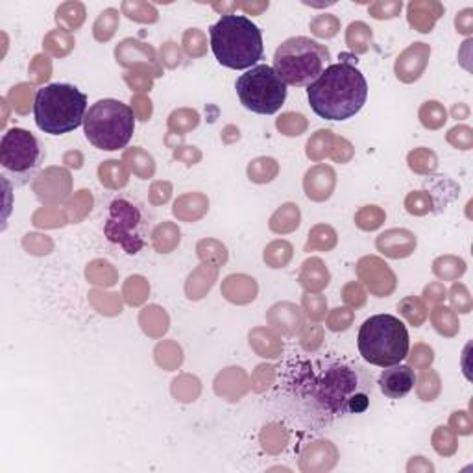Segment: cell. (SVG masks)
<instances>
[{
    "instance_id": "cell-1",
    "label": "cell",
    "mask_w": 473,
    "mask_h": 473,
    "mask_svg": "<svg viewBox=\"0 0 473 473\" xmlns=\"http://www.w3.org/2000/svg\"><path fill=\"white\" fill-rule=\"evenodd\" d=\"M310 109L325 120H348L365 108L368 82L355 65H329L307 87Z\"/></svg>"
},
{
    "instance_id": "cell-2",
    "label": "cell",
    "mask_w": 473,
    "mask_h": 473,
    "mask_svg": "<svg viewBox=\"0 0 473 473\" xmlns=\"http://www.w3.org/2000/svg\"><path fill=\"white\" fill-rule=\"evenodd\" d=\"M374 379L359 365H329L316 381L315 398L331 416L360 414L370 407Z\"/></svg>"
},
{
    "instance_id": "cell-3",
    "label": "cell",
    "mask_w": 473,
    "mask_h": 473,
    "mask_svg": "<svg viewBox=\"0 0 473 473\" xmlns=\"http://www.w3.org/2000/svg\"><path fill=\"white\" fill-rule=\"evenodd\" d=\"M209 35L213 54L227 69H251L263 59L261 30L244 15L224 13L217 25L211 26Z\"/></svg>"
},
{
    "instance_id": "cell-4",
    "label": "cell",
    "mask_w": 473,
    "mask_h": 473,
    "mask_svg": "<svg viewBox=\"0 0 473 473\" xmlns=\"http://www.w3.org/2000/svg\"><path fill=\"white\" fill-rule=\"evenodd\" d=\"M87 111V94L76 85L50 84L35 94V124L49 135L74 132L84 124Z\"/></svg>"
},
{
    "instance_id": "cell-5",
    "label": "cell",
    "mask_w": 473,
    "mask_h": 473,
    "mask_svg": "<svg viewBox=\"0 0 473 473\" xmlns=\"http://www.w3.org/2000/svg\"><path fill=\"white\" fill-rule=\"evenodd\" d=\"M359 353L379 368L399 365L409 355V331L392 315L370 316L359 329Z\"/></svg>"
},
{
    "instance_id": "cell-6",
    "label": "cell",
    "mask_w": 473,
    "mask_h": 473,
    "mask_svg": "<svg viewBox=\"0 0 473 473\" xmlns=\"http://www.w3.org/2000/svg\"><path fill=\"white\" fill-rule=\"evenodd\" d=\"M84 130L85 137L94 148L115 152L132 141L135 132V113L120 100H99L89 108Z\"/></svg>"
},
{
    "instance_id": "cell-7",
    "label": "cell",
    "mask_w": 473,
    "mask_h": 473,
    "mask_svg": "<svg viewBox=\"0 0 473 473\" xmlns=\"http://www.w3.org/2000/svg\"><path fill=\"white\" fill-rule=\"evenodd\" d=\"M329 50L309 37H291L277 46L274 70L286 85L309 87L325 69Z\"/></svg>"
},
{
    "instance_id": "cell-8",
    "label": "cell",
    "mask_w": 473,
    "mask_h": 473,
    "mask_svg": "<svg viewBox=\"0 0 473 473\" xmlns=\"http://www.w3.org/2000/svg\"><path fill=\"white\" fill-rule=\"evenodd\" d=\"M237 96L251 113L274 115L286 100V84L270 65H256L237 78Z\"/></svg>"
},
{
    "instance_id": "cell-9",
    "label": "cell",
    "mask_w": 473,
    "mask_h": 473,
    "mask_svg": "<svg viewBox=\"0 0 473 473\" xmlns=\"http://www.w3.org/2000/svg\"><path fill=\"white\" fill-rule=\"evenodd\" d=\"M103 233L109 242L120 246L130 256H137L146 244L144 241L146 224H144L143 213L126 198H117L111 202Z\"/></svg>"
},
{
    "instance_id": "cell-10",
    "label": "cell",
    "mask_w": 473,
    "mask_h": 473,
    "mask_svg": "<svg viewBox=\"0 0 473 473\" xmlns=\"http://www.w3.org/2000/svg\"><path fill=\"white\" fill-rule=\"evenodd\" d=\"M43 161V148L34 133L25 128H11L0 141V165L13 174L19 183L28 182Z\"/></svg>"
},
{
    "instance_id": "cell-11",
    "label": "cell",
    "mask_w": 473,
    "mask_h": 473,
    "mask_svg": "<svg viewBox=\"0 0 473 473\" xmlns=\"http://www.w3.org/2000/svg\"><path fill=\"white\" fill-rule=\"evenodd\" d=\"M357 274L360 281H365L370 292L377 298H386L394 292L396 276L389 265L377 257H362L357 265Z\"/></svg>"
},
{
    "instance_id": "cell-12",
    "label": "cell",
    "mask_w": 473,
    "mask_h": 473,
    "mask_svg": "<svg viewBox=\"0 0 473 473\" xmlns=\"http://www.w3.org/2000/svg\"><path fill=\"white\" fill-rule=\"evenodd\" d=\"M416 384V374L410 366L394 365L383 370L379 375V389L386 398L401 399L409 394Z\"/></svg>"
},
{
    "instance_id": "cell-13",
    "label": "cell",
    "mask_w": 473,
    "mask_h": 473,
    "mask_svg": "<svg viewBox=\"0 0 473 473\" xmlns=\"http://www.w3.org/2000/svg\"><path fill=\"white\" fill-rule=\"evenodd\" d=\"M429 54H431V49L427 44L414 43L396 61V76L401 82H407V84L418 80L420 74L424 72L425 65H427Z\"/></svg>"
},
{
    "instance_id": "cell-14",
    "label": "cell",
    "mask_w": 473,
    "mask_h": 473,
    "mask_svg": "<svg viewBox=\"0 0 473 473\" xmlns=\"http://www.w3.org/2000/svg\"><path fill=\"white\" fill-rule=\"evenodd\" d=\"M377 250L392 259L409 257L416 248V235L407 229H389L377 237Z\"/></svg>"
},
{
    "instance_id": "cell-15",
    "label": "cell",
    "mask_w": 473,
    "mask_h": 473,
    "mask_svg": "<svg viewBox=\"0 0 473 473\" xmlns=\"http://www.w3.org/2000/svg\"><path fill=\"white\" fill-rule=\"evenodd\" d=\"M335 187V172L329 167H315L305 176V192L307 196L315 202H322L331 196V191Z\"/></svg>"
},
{
    "instance_id": "cell-16",
    "label": "cell",
    "mask_w": 473,
    "mask_h": 473,
    "mask_svg": "<svg viewBox=\"0 0 473 473\" xmlns=\"http://www.w3.org/2000/svg\"><path fill=\"white\" fill-rule=\"evenodd\" d=\"M407 13H409L410 26H414L422 34H429L436 19L443 13V8L439 2H410Z\"/></svg>"
},
{
    "instance_id": "cell-17",
    "label": "cell",
    "mask_w": 473,
    "mask_h": 473,
    "mask_svg": "<svg viewBox=\"0 0 473 473\" xmlns=\"http://www.w3.org/2000/svg\"><path fill=\"white\" fill-rule=\"evenodd\" d=\"M300 279L307 291H322L329 283V272L320 259H309L307 263H303Z\"/></svg>"
},
{
    "instance_id": "cell-18",
    "label": "cell",
    "mask_w": 473,
    "mask_h": 473,
    "mask_svg": "<svg viewBox=\"0 0 473 473\" xmlns=\"http://www.w3.org/2000/svg\"><path fill=\"white\" fill-rule=\"evenodd\" d=\"M117 61H120L122 65H128L132 61V58H139V61H148V63H153L156 61V50L150 46V44L139 43L135 39H124L122 43L117 46Z\"/></svg>"
},
{
    "instance_id": "cell-19",
    "label": "cell",
    "mask_w": 473,
    "mask_h": 473,
    "mask_svg": "<svg viewBox=\"0 0 473 473\" xmlns=\"http://www.w3.org/2000/svg\"><path fill=\"white\" fill-rule=\"evenodd\" d=\"M298 226H300V209L294 203L281 206L270 220V229L276 233H289Z\"/></svg>"
},
{
    "instance_id": "cell-20",
    "label": "cell",
    "mask_w": 473,
    "mask_h": 473,
    "mask_svg": "<svg viewBox=\"0 0 473 473\" xmlns=\"http://www.w3.org/2000/svg\"><path fill=\"white\" fill-rule=\"evenodd\" d=\"M346 43L353 52L362 54L372 43V28L365 23H351L348 26V32H346Z\"/></svg>"
},
{
    "instance_id": "cell-21",
    "label": "cell",
    "mask_w": 473,
    "mask_h": 473,
    "mask_svg": "<svg viewBox=\"0 0 473 473\" xmlns=\"http://www.w3.org/2000/svg\"><path fill=\"white\" fill-rule=\"evenodd\" d=\"M85 19V8L80 2H67V4L59 6L56 11V20L59 25H65L67 30L78 28Z\"/></svg>"
},
{
    "instance_id": "cell-22",
    "label": "cell",
    "mask_w": 473,
    "mask_h": 473,
    "mask_svg": "<svg viewBox=\"0 0 473 473\" xmlns=\"http://www.w3.org/2000/svg\"><path fill=\"white\" fill-rule=\"evenodd\" d=\"M99 174L100 182L111 189L124 187V185L128 183V174H126L122 165H118V161H106L102 167H100Z\"/></svg>"
},
{
    "instance_id": "cell-23",
    "label": "cell",
    "mask_w": 473,
    "mask_h": 473,
    "mask_svg": "<svg viewBox=\"0 0 473 473\" xmlns=\"http://www.w3.org/2000/svg\"><path fill=\"white\" fill-rule=\"evenodd\" d=\"M118 26V11L113 8H108L100 13V17L94 23V37L99 41H108L113 37L115 30Z\"/></svg>"
},
{
    "instance_id": "cell-24",
    "label": "cell",
    "mask_w": 473,
    "mask_h": 473,
    "mask_svg": "<svg viewBox=\"0 0 473 473\" xmlns=\"http://www.w3.org/2000/svg\"><path fill=\"white\" fill-rule=\"evenodd\" d=\"M433 270L442 279H457L466 272V263L457 257H440L434 261Z\"/></svg>"
},
{
    "instance_id": "cell-25",
    "label": "cell",
    "mask_w": 473,
    "mask_h": 473,
    "mask_svg": "<svg viewBox=\"0 0 473 473\" xmlns=\"http://www.w3.org/2000/svg\"><path fill=\"white\" fill-rule=\"evenodd\" d=\"M124 15H128L132 20L137 23H156L158 20V10L148 2H124Z\"/></svg>"
},
{
    "instance_id": "cell-26",
    "label": "cell",
    "mask_w": 473,
    "mask_h": 473,
    "mask_svg": "<svg viewBox=\"0 0 473 473\" xmlns=\"http://www.w3.org/2000/svg\"><path fill=\"white\" fill-rule=\"evenodd\" d=\"M420 118H422V124H424L425 128L436 130L448 120V113H446V109H443L439 102L431 100V102H425L424 106H422Z\"/></svg>"
},
{
    "instance_id": "cell-27",
    "label": "cell",
    "mask_w": 473,
    "mask_h": 473,
    "mask_svg": "<svg viewBox=\"0 0 473 473\" xmlns=\"http://www.w3.org/2000/svg\"><path fill=\"white\" fill-rule=\"evenodd\" d=\"M409 167L412 168L414 172L420 174L434 172L436 167H439V159H436V156L431 150L420 148V150H416V152H412L409 156Z\"/></svg>"
},
{
    "instance_id": "cell-28",
    "label": "cell",
    "mask_w": 473,
    "mask_h": 473,
    "mask_svg": "<svg viewBox=\"0 0 473 473\" xmlns=\"http://www.w3.org/2000/svg\"><path fill=\"white\" fill-rule=\"evenodd\" d=\"M398 309L401 310V315H403L414 327L422 325V322H424L425 316H427L424 303H422L418 298H405V300L398 305Z\"/></svg>"
},
{
    "instance_id": "cell-29",
    "label": "cell",
    "mask_w": 473,
    "mask_h": 473,
    "mask_svg": "<svg viewBox=\"0 0 473 473\" xmlns=\"http://www.w3.org/2000/svg\"><path fill=\"white\" fill-rule=\"evenodd\" d=\"M339 30H340L339 19L329 13L318 15V17L310 23V32H313L316 37H325V39H329V37L336 35Z\"/></svg>"
},
{
    "instance_id": "cell-30",
    "label": "cell",
    "mask_w": 473,
    "mask_h": 473,
    "mask_svg": "<svg viewBox=\"0 0 473 473\" xmlns=\"http://www.w3.org/2000/svg\"><path fill=\"white\" fill-rule=\"evenodd\" d=\"M251 167L261 168V170H250V168H248V176H250L251 182L256 183L270 182V179H274V176H276L277 172V165L272 158L256 159V161H251Z\"/></svg>"
},
{
    "instance_id": "cell-31",
    "label": "cell",
    "mask_w": 473,
    "mask_h": 473,
    "mask_svg": "<svg viewBox=\"0 0 473 473\" xmlns=\"http://www.w3.org/2000/svg\"><path fill=\"white\" fill-rule=\"evenodd\" d=\"M433 322L434 327L446 336H453L458 331V322L455 318V315L451 313V309H446V307H439L434 309L433 313Z\"/></svg>"
},
{
    "instance_id": "cell-32",
    "label": "cell",
    "mask_w": 473,
    "mask_h": 473,
    "mask_svg": "<svg viewBox=\"0 0 473 473\" xmlns=\"http://www.w3.org/2000/svg\"><path fill=\"white\" fill-rule=\"evenodd\" d=\"M383 220L384 215L375 206H368L357 215V226L360 229H366V232H372L375 227H379L383 224Z\"/></svg>"
},
{
    "instance_id": "cell-33",
    "label": "cell",
    "mask_w": 473,
    "mask_h": 473,
    "mask_svg": "<svg viewBox=\"0 0 473 473\" xmlns=\"http://www.w3.org/2000/svg\"><path fill=\"white\" fill-rule=\"evenodd\" d=\"M405 207L410 215H425V213L431 211V198L425 191L410 192L405 200Z\"/></svg>"
},
{
    "instance_id": "cell-34",
    "label": "cell",
    "mask_w": 473,
    "mask_h": 473,
    "mask_svg": "<svg viewBox=\"0 0 473 473\" xmlns=\"http://www.w3.org/2000/svg\"><path fill=\"white\" fill-rule=\"evenodd\" d=\"M183 44L191 56H202L206 52V39L198 28H191L183 35Z\"/></svg>"
},
{
    "instance_id": "cell-35",
    "label": "cell",
    "mask_w": 473,
    "mask_h": 473,
    "mask_svg": "<svg viewBox=\"0 0 473 473\" xmlns=\"http://www.w3.org/2000/svg\"><path fill=\"white\" fill-rule=\"evenodd\" d=\"M403 4L401 2H375V4L370 6V15L374 19H394L398 17L399 11H401Z\"/></svg>"
},
{
    "instance_id": "cell-36",
    "label": "cell",
    "mask_w": 473,
    "mask_h": 473,
    "mask_svg": "<svg viewBox=\"0 0 473 473\" xmlns=\"http://www.w3.org/2000/svg\"><path fill=\"white\" fill-rule=\"evenodd\" d=\"M449 298H451V303H453L455 309H458L460 313H469L472 309V300H469V294L466 291L464 285H453L451 292H449Z\"/></svg>"
},
{
    "instance_id": "cell-37",
    "label": "cell",
    "mask_w": 473,
    "mask_h": 473,
    "mask_svg": "<svg viewBox=\"0 0 473 473\" xmlns=\"http://www.w3.org/2000/svg\"><path fill=\"white\" fill-rule=\"evenodd\" d=\"M449 143L460 150H469L472 146V130L466 126H457L449 132Z\"/></svg>"
},
{
    "instance_id": "cell-38",
    "label": "cell",
    "mask_w": 473,
    "mask_h": 473,
    "mask_svg": "<svg viewBox=\"0 0 473 473\" xmlns=\"http://www.w3.org/2000/svg\"><path fill=\"white\" fill-rule=\"evenodd\" d=\"M303 305H305L307 309V315L310 316V318H315V320H320L322 316L325 315V301L324 298H320V296H305L303 298Z\"/></svg>"
},
{
    "instance_id": "cell-39",
    "label": "cell",
    "mask_w": 473,
    "mask_h": 473,
    "mask_svg": "<svg viewBox=\"0 0 473 473\" xmlns=\"http://www.w3.org/2000/svg\"><path fill=\"white\" fill-rule=\"evenodd\" d=\"M161 58H163V63L167 65V67H176V65L179 63V59H182L179 50H177V44H174V43L163 44Z\"/></svg>"
},
{
    "instance_id": "cell-40",
    "label": "cell",
    "mask_w": 473,
    "mask_h": 473,
    "mask_svg": "<svg viewBox=\"0 0 473 473\" xmlns=\"http://www.w3.org/2000/svg\"><path fill=\"white\" fill-rule=\"evenodd\" d=\"M472 13L473 10L468 8V10H462L457 15V19H455L457 32H460V34H469L472 32Z\"/></svg>"
},
{
    "instance_id": "cell-41",
    "label": "cell",
    "mask_w": 473,
    "mask_h": 473,
    "mask_svg": "<svg viewBox=\"0 0 473 473\" xmlns=\"http://www.w3.org/2000/svg\"><path fill=\"white\" fill-rule=\"evenodd\" d=\"M424 296L425 300L431 301V303H439V301H442L446 298V289L440 283H433V285L425 286Z\"/></svg>"
},
{
    "instance_id": "cell-42",
    "label": "cell",
    "mask_w": 473,
    "mask_h": 473,
    "mask_svg": "<svg viewBox=\"0 0 473 473\" xmlns=\"http://www.w3.org/2000/svg\"><path fill=\"white\" fill-rule=\"evenodd\" d=\"M177 117H187V126H185V132H189V130L196 128L198 122H200V118H198L196 111H179V113H172V117H170V124L177 122ZM182 122H185V118H183Z\"/></svg>"
}]
</instances>
